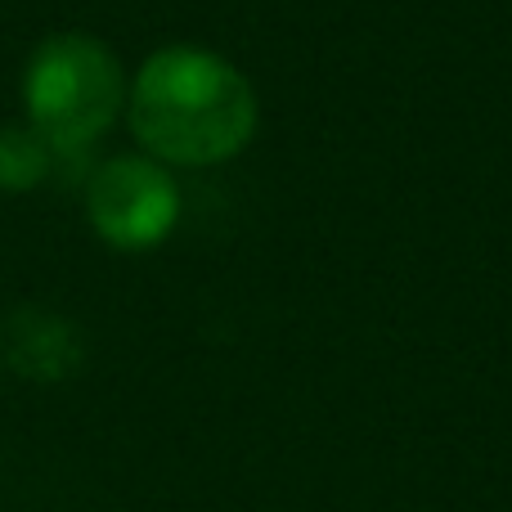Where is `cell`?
<instances>
[{
  "mask_svg": "<svg viewBox=\"0 0 512 512\" xmlns=\"http://www.w3.org/2000/svg\"><path fill=\"white\" fill-rule=\"evenodd\" d=\"M131 131L153 158L212 167L248 149L256 131V95L221 54L171 45L135 77Z\"/></svg>",
  "mask_w": 512,
  "mask_h": 512,
  "instance_id": "1",
  "label": "cell"
},
{
  "mask_svg": "<svg viewBox=\"0 0 512 512\" xmlns=\"http://www.w3.org/2000/svg\"><path fill=\"white\" fill-rule=\"evenodd\" d=\"M126 95L113 50L86 32H59L36 45L23 72V104L32 126L63 153L86 158L108 131Z\"/></svg>",
  "mask_w": 512,
  "mask_h": 512,
  "instance_id": "2",
  "label": "cell"
},
{
  "mask_svg": "<svg viewBox=\"0 0 512 512\" xmlns=\"http://www.w3.org/2000/svg\"><path fill=\"white\" fill-rule=\"evenodd\" d=\"M86 212L99 239L140 252L171 234L180 194L171 176L149 158H113L86 176Z\"/></svg>",
  "mask_w": 512,
  "mask_h": 512,
  "instance_id": "3",
  "label": "cell"
},
{
  "mask_svg": "<svg viewBox=\"0 0 512 512\" xmlns=\"http://www.w3.org/2000/svg\"><path fill=\"white\" fill-rule=\"evenodd\" d=\"M81 167H86V158L63 153L59 144L45 140L32 122L0 131V189H9V194H23V189L45 185L50 176L81 171Z\"/></svg>",
  "mask_w": 512,
  "mask_h": 512,
  "instance_id": "4",
  "label": "cell"
}]
</instances>
